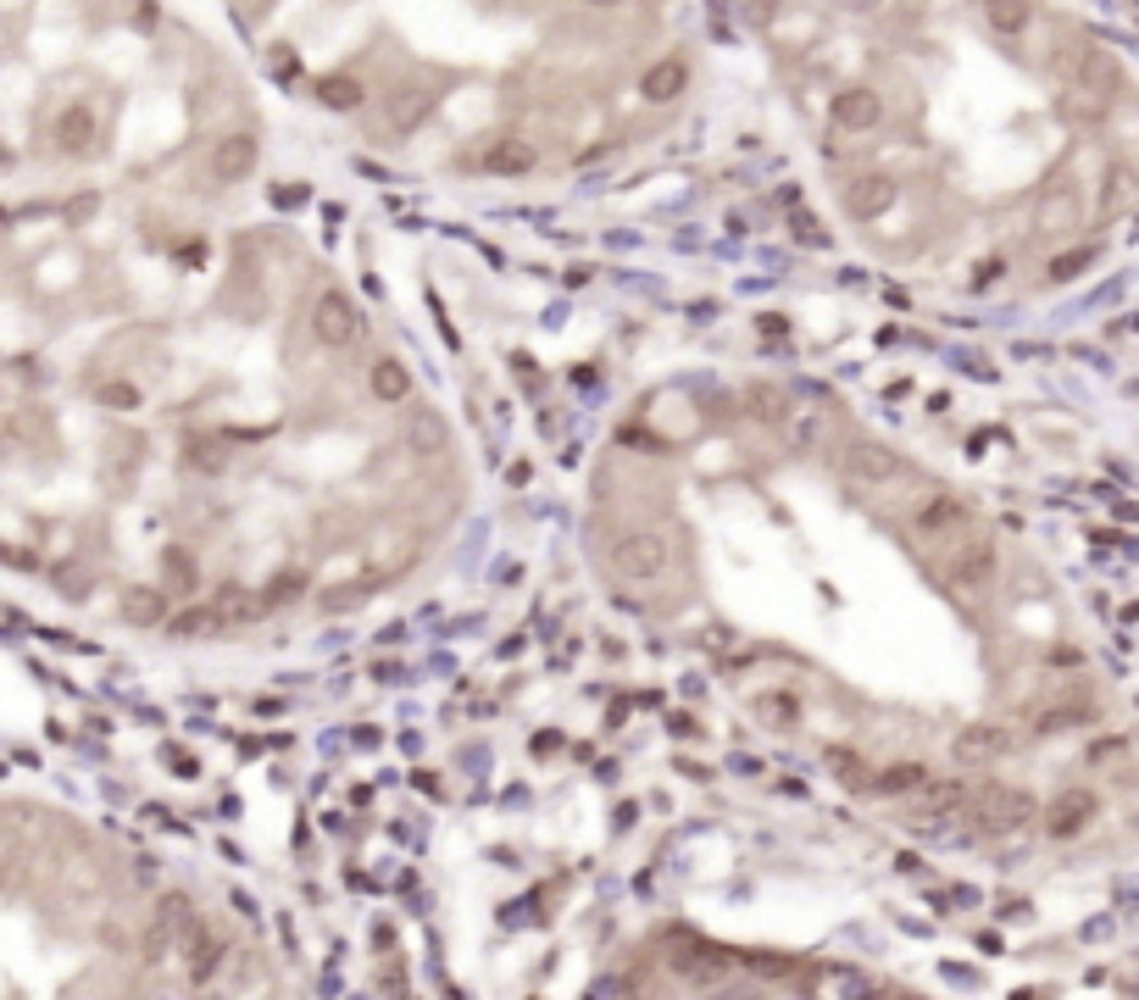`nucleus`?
I'll list each match as a JSON object with an SVG mask.
<instances>
[{
	"label": "nucleus",
	"mask_w": 1139,
	"mask_h": 1000,
	"mask_svg": "<svg viewBox=\"0 0 1139 1000\" xmlns=\"http://www.w3.org/2000/svg\"><path fill=\"white\" fill-rule=\"evenodd\" d=\"M878 1000H923V995H912V989H884Z\"/></svg>",
	"instance_id": "obj_37"
},
{
	"label": "nucleus",
	"mask_w": 1139,
	"mask_h": 1000,
	"mask_svg": "<svg viewBox=\"0 0 1139 1000\" xmlns=\"http://www.w3.org/2000/svg\"><path fill=\"white\" fill-rule=\"evenodd\" d=\"M611 573L623 584H661L673 573V545L656 529H634L611 545Z\"/></svg>",
	"instance_id": "obj_1"
},
{
	"label": "nucleus",
	"mask_w": 1139,
	"mask_h": 1000,
	"mask_svg": "<svg viewBox=\"0 0 1139 1000\" xmlns=\"http://www.w3.org/2000/svg\"><path fill=\"white\" fill-rule=\"evenodd\" d=\"M256 162H262L256 134H223L217 145H212V156H206V167H212L217 183H245L256 173Z\"/></svg>",
	"instance_id": "obj_11"
},
{
	"label": "nucleus",
	"mask_w": 1139,
	"mask_h": 1000,
	"mask_svg": "<svg viewBox=\"0 0 1139 1000\" xmlns=\"http://www.w3.org/2000/svg\"><path fill=\"white\" fill-rule=\"evenodd\" d=\"M479 167L495 173V178H517V173L534 167V145H529V139H517V134H501V139H490V145H484Z\"/></svg>",
	"instance_id": "obj_15"
},
{
	"label": "nucleus",
	"mask_w": 1139,
	"mask_h": 1000,
	"mask_svg": "<svg viewBox=\"0 0 1139 1000\" xmlns=\"http://www.w3.org/2000/svg\"><path fill=\"white\" fill-rule=\"evenodd\" d=\"M750 711H756V723H762V729H795L800 723V700L784 695V689H762V695L750 700Z\"/></svg>",
	"instance_id": "obj_20"
},
{
	"label": "nucleus",
	"mask_w": 1139,
	"mask_h": 1000,
	"mask_svg": "<svg viewBox=\"0 0 1139 1000\" xmlns=\"http://www.w3.org/2000/svg\"><path fill=\"white\" fill-rule=\"evenodd\" d=\"M907 800H912L917 818H962L967 806H973V784H962V779H934V773H928Z\"/></svg>",
	"instance_id": "obj_9"
},
{
	"label": "nucleus",
	"mask_w": 1139,
	"mask_h": 1000,
	"mask_svg": "<svg viewBox=\"0 0 1139 1000\" xmlns=\"http://www.w3.org/2000/svg\"><path fill=\"white\" fill-rule=\"evenodd\" d=\"M923 779H928L923 761H895V768H884V773L873 779V795H912Z\"/></svg>",
	"instance_id": "obj_26"
},
{
	"label": "nucleus",
	"mask_w": 1139,
	"mask_h": 1000,
	"mask_svg": "<svg viewBox=\"0 0 1139 1000\" xmlns=\"http://www.w3.org/2000/svg\"><path fill=\"white\" fill-rule=\"evenodd\" d=\"M1128 745L1123 739H1101V745H1089V761H1123Z\"/></svg>",
	"instance_id": "obj_34"
},
{
	"label": "nucleus",
	"mask_w": 1139,
	"mask_h": 1000,
	"mask_svg": "<svg viewBox=\"0 0 1139 1000\" xmlns=\"http://www.w3.org/2000/svg\"><path fill=\"white\" fill-rule=\"evenodd\" d=\"M828 123L839 134H873L884 123V101H878V89H839L834 101H828Z\"/></svg>",
	"instance_id": "obj_10"
},
{
	"label": "nucleus",
	"mask_w": 1139,
	"mask_h": 1000,
	"mask_svg": "<svg viewBox=\"0 0 1139 1000\" xmlns=\"http://www.w3.org/2000/svg\"><path fill=\"white\" fill-rule=\"evenodd\" d=\"M684 89H689V62H684V56H661V62H650L645 78H640V94H645L650 106L679 101Z\"/></svg>",
	"instance_id": "obj_14"
},
{
	"label": "nucleus",
	"mask_w": 1139,
	"mask_h": 1000,
	"mask_svg": "<svg viewBox=\"0 0 1139 1000\" xmlns=\"http://www.w3.org/2000/svg\"><path fill=\"white\" fill-rule=\"evenodd\" d=\"M995 573H1001V556H995L989 540H973L951 556V567H945V584L951 590H967V595H984L995 584Z\"/></svg>",
	"instance_id": "obj_7"
},
{
	"label": "nucleus",
	"mask_w": 1139,
	"mask_h": 1000,
	"mask_svg": "<svg viewBox=\"0 0 1139 1000\" xmlns=\"http://www.w3.org/2000/svg\"><path fill=\"white\" fill-rule=\"evenodd\" d=\"M745 406L756 412V422H768L773 434L784 428V417L795 412V401H789L784 390H773V384H750V390H745Z\"/></svg>",
	"instance_id": "obj_22"
},
{
	"label": "nucleus",
	"mask_w": 1139,
	"mask_h": 1000,
	"mask_svg": "<svg viewBox=\"0 0 1139 1000\" xmlns=\"http://www.w3.org/2000/svg\"><path fill=\"white\" fill-rule=\"evenodd\" d=\"M984 17H989V28H995V34H1007V39H1017V34L1034 23L1028 0H984Z\"/></svg>",
	"instance_id": "obj_25"
},
{
	"label": "nucleus",
	"mask_w": 1139,
	"mask_h": 1000,
	"mask_svg": "<svg viewBox=\"0 0 1139 1000\" xmlns=\"http://www.w3.org/2000/svg\"><path fill=\"white\" fill-rule=\"evenodd\" d=\"M429 112H434V94L429 89H401L395 101H390V134H417L422 123H429Z\"/></svg>",
	"instance_id": "obj_18"
},
{
	"label": "nucleus",
	"mask_w": 1139,
	"mask_h": 1000,
	"mask_svg": "<svg viewBox=\"0 0 1139 1000\" xmlns=\"http://www.w3.org/2000/svg\"><path fill=\"white\" fill-rule=\"evenodd\" d=\"M967 501L962 495H928V501H917V511H912V540L917 545H951V540H962V529H967Z\"/></svg>",
	"instance_id": "obj_4"
},
{
	"label": "nucleus",
	"mask_w": 1139,
	"mask_h": 1000,
	"mask_svg": "<svg viewBox=\"0 0 1139 1000\" xmlns=\"http://www.w3.org/2000/svg\"><path fill=\"white\" fill-rule=\"evenodd\" d=\"M845 206H850V217H857V223H868V217H878V212L895 206V183L889 178H857V183L845 189Z\"/></svg>",
	"instance_id": "obj_17"
},
{
	"label": "nucleus",
	"mask_w": 1139,
	"mask_h": 1000,
	"mask_svg": "<svg viewBox=\"0 0 1139 1000\" xmlns=\"http://www.w3.org/2000/svg\"><path fill=\"white\" fill-rule=\"evenodd\" d=\"M362 84L351 78V73H334V78H317V106H328V112H362Z\"/></svg>",
	"instance_id": "obj_23"
},
{
	"label": "nucleus",
	"mask_w": 1139,
	"mask_h": 1000,
	"mask_svg": "<svg viewBox=\"0 0 1139 1000\" xmlns=\"http://www.w3.org/2000/svg\"><path fill=\"white\" fill-rule=\"evenodd\" d=\"M779 440H784L789 451H818V445H823V412L795 406V412L784 417V428H779Z\"/></svg>",
	"instance_id": "obj_21"
},
{
	"label": "nucleus",
	"mask_w": 1139,
	"mask_h": 1000,
	"mask_svg": "<svg viewBox=\"0 0 1139 1000\" xmlns=\"http://www.w3.org/2000/svg\"><path fill=\"white\" fill-rule=\"evenodd\" d=\"M668 967H673L684 984H695V989H729L734 973H739V962L729 957V950L706 945V939H673V945H668Z\"/></svg>",
	"instance_id": "obj_2"
},
{
	"label": "nucleus",
	"mask_w": 1139,
	"mask_h": 1000,
	"mask_svg": "<svg viewBox=\"0 0 1139 1000\" xmlns=\"http://www.w3.org/2000/svg\"><path fill=\"white\" fill-rule=\"evenodd\" d=\"M1096 267V245H1078V251H1062V256H1051L1046 262V278L1051 283H1067V278H1078V273H1089Z\"/></svg>",
	"instance_id": "obj_29"
},
{
	"label": "nucleus",
	"mask_w": 1139,
	"mask_h": 1000,
	"mask_svg": "<svg viewBox=\"0 0 1139 1000\" xmlns=\"http://www.w3.org/2000/svg\"><path fill=\"white\" fill-rule=\"evenodd\" d=\"M295 590H301V573H295V579H290V573H278V579H273V595H267V606H278V600H290Z\"/></svg>",
	"instance_id": "obj_35"
},
{
	"label": "nucleus",
	"mask_w": 1139,
	"mask_h": 1000,
	"mask_svg": "<svg viewBox=\"0 0 1139 1000\" xmlns=\"http://www.w3.org/2000/svg\"><path fill=\"white\" fill-rule=\"evenodd\" d=\"M590 7H595V12H617V7H623V0H590Z\"/></svg>",
	"instance_id": "obj_38"
},
{
	"label": "nucleus",
	"mask_w": 1139,
	"mask_h": 1000,
	"mask_svg": "<svg viewBox=\"0 0 1139 1000\" xmlns=\"http://www.w3.org/2000/svg\"><path fill=\"white\" fill-rule=\"evenodd\" d=\"M217 629H223V623H217L212 606H195V611L173 617V634H178V640H201V634H217Z\"/></svg>",
	"instance_id": "obj_30"
},
{
	"label": "nucleus",
	"mask_w": 1139,
	"mask_h": 1000,
	"mask_svg": "<svg viewBox=\"0 0 1139 1000\" xmlns=\"http://www.w3.org/2000/svg\"><path fill=\"white\" fill-rule=\"evenodd\" d=\"M94 139H101V117H94V106L89 101H67L56 112V123H51V145L67 151V156H84V151H94Z\"/></svg>",
	"instance_id": "obj_12"
},
{
	"label": "nucleus",
	"mask_w": 1139,
	"mask_h": 1000,
	"mask_svg": "<svg viewBox=\"0 0 1139 1000\" xmlns=\"http://www.w3.org/2000/svg\"><path fill=\"white\" fill-rule=\"evenodd\" d=\"M1001 267H1007L1001 256H989V262H978V267H973V283H978V290H989V283H995V273H1001Z\"/></svg>",
	"instance_id": "obj_36"
},
{
	"label": "nucleus",
	"mask_w": 1139,
	"mask_h": 1000,
	"mask_svg": "<svg viewBox=\"0 0 1139 1000\" xmlns=\"http://www.w3.org/2000/svg\"><path fill=\"white\" fill-rule=\"evenodd\" d=\"M312 333H317V345H328V351H351L362 340V312L340 290H322L317 306H312Z\"/></svg>",
	"instance_id": "obj_5"
},
{
	"label": "nucleus",
	"mask_w": 1139,
	"mask_h": 1000,
	"mask_svg": "<svg viewBox=\"0 0 1139 1000\" xmlns=\"http://www.w3.org/2000/svg\"><path fill=\"white\" fill-rule=\"evenodd\" d=\"M1012 734L1001 723H962V734L951 739V756L962 761V768H995V761H1007L1012 756Z\"/></svg>",
	"instance_id": "obj_6"
},
{
	"label": "nucleus",
	"mask_w": 1139,
	"mask_h": 1000,
	"mask_svg": "<svg viewBox=\"0 0 1139 1000\" xmlns=\"http://www.w3.org/2000/svg\"><path fill=\"white\" fill-rule=\"evenodd\" d=\"M1096 812H1101V800L1089 789H1062L1046 806V828H1051V839H1073V834H1084L1089 823H1096Z\"/></svg>",
	"instance_id": "obj_13"
},
{
	"label": "nucleus",
	"mask_w": 1139,
	"mask_h": 1000,
	"mask_svg": "<svg viewBox=\"0 0 1139 1000\" xmlns=\"http://www.w3.org/2000/svg\"><path fill=\"white\" fill-rule=\"evenodd\" d=\"M123 611H128V623H162V595L156 590H134L123 600Z\"/></svg>",
	"instance_id": "obj_31"
},
{
	"label": "nucleus",
	"mask_w": 1139,
	"mask_h": 1000,
	"mask_svg": "<svg viewBox=\"0 0 1139 1000\" xmlns=\"http://www.w3.org/2000/svg\"><path fill=\"white\" fill-rule=\"evenodd\" d=\"M895 472H900V461L884 445H857V451L845 456V479L850 484H889Z\"/></svg>",
	"instance_id": "obj_16"
},
{
	"label": "nucleus",
	"mask_w": 1139,
	"mask_h": 1000,
	"mask_svg": "<svg viewBox=\"0 0 1139 1000\" xmlns=\"http://www.w3.org/2000/svg\"><path fill=\"white\" fill-rule=\"evenodd\" d=\"M1034 818H1039V800L1028 789H984V795H973V828L989 834V839L1023 834Z\"/></svg>",
	"instance_id": "obj_3"
},
{
	"label": "nucleus",
	"mask_w": 1139,
	"mask_h": 1000,
	"mask_svg": "<svg viewBox=\"0 0 1139 1000\" xmlns=\"http://www.w3.org/2000/svg\"><path fill=\"white\" fill-rule=\"evenodd\" d=\"M1078 84H1084V89H1096V94H1112V89L1123 84V73H1117V62H1112L1106 51H1089V56H1084V67H1078Z\"/></svg>",
	"instance_id": "obj_27"
},
{
	"label": "nucleus",
	"mask_w": 1139,
	"mask_h": 1000,
	"mask_svg": "<svg viewBox=\"0 0 1139 1000\" xmlns=\"http://www.w3.org/2000/svg\"><path fill=\"white\" fill-rule=\"evenodd\" d=\"M884 989L862 973V967H845V962H828L806 978V1000H878Z\"/></svg>",
	"instance_id": "obj_8"
},
{
	"label": "nucleus",
	"mask_w": 1139,
	"mask_h": 1000,
	"mask_svg": "<svg viewBox=\"0 0 1139 1000\" xmlns=\"http://www.w3.org/2000/svg\"><path fill=\"white\" fill-rule=\"evenodd\" d=\"M262 606H267V600H256V595H251V590H240V584H223V590L212 595V611H217V623H223V629L251 623V617H262Z\"/></svg>",
	"instance_id": "obj_19"
},
{
	"label": "nucleus",
	"mask_w": 1139,
	"mask_h": 1000,
	"mask_svg": "<svg viewBox=\"0 0 1139 1000\" xmlns=\"http://www.w3.org/2000/svg\"><path fill=\"white\" fill-rule=\"evenodd\" d=\"M1089 718H1096L1089 706H1056V711H1046V718H1039V729H1046V734H1051V729H1078V723H1089Z\"/></svg>",
	"instance_id": "obj_32"
},
{
	"label": "nucleus",
	"mask_w": 1139,
	"mask_h": 1000,
	"mask_svg": "<svg viewBox=\"0 0 1139 1000\" xmlns=\"http://www.w3.org/2000/svg\"><path fill=\"white\" fill-rule=\"evenodd\" d=\"M217 962H223V939L206 934V928H195V945H189V973H195V978H212Z\"/></svg>",
	"instance_id": "obj_28"
},
{
	"label": "nucleus",
	"mask_w": 1139,
	"mask_h": 1000,
	"mask_svg": "<svg viewBox=\"0 0 1139 1000\" xmlns=\"http://www.w3.org/2000/svg\"><path fill=\"white\" fill-rule=\"evenodd\" d=\"M789 228H795L800 245H828V233H823V223L812 212H789Z\"/></svg>",
	"instance_id": "obj_33"
},
{
	"label": "nucleus",
	"mask_w": 1139,
	"mask_h": 1000,
	"mask_svg": "<svg viewBox=\"0 0 1139 1000\" xmlns=\"http://www.w3.org/2000/svg\"><path fill=\"white\" fill-rule=\"evenodd\" d=\"M372 395L384 401V406H406L412 401V372L401 362H378L372 367Z\"/></svg>",
	"instance_id": "obj_24"
}]
</instances>
